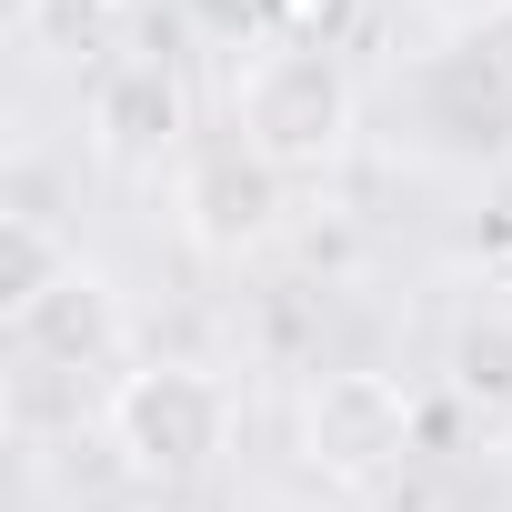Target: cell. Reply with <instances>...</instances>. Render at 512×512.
<instances>
[{
    "label": "cell",
    "mask_w": 512,
    "mask_h": 512,
    "mask_svg": "<svg viewBox=\"0 0 512 512\" xmlns=\"http://www.w3.org/2000/svg\"><path fill=\"white\" fill-rule=\"evenodd\" d=\"M231 101H241V141L262 151L282 181H292V171H332V161L352 151V121H362L342 51H302V41H272L262 61L241 71Z\"/></svg>",
    "instance_id": "6da1fadb"
},
{
    "label": "cell",
    "mask_w": 512,
    "mask_h": 512,
    "mask_svg": "<svg viewBox=\"0 0 512 512\" xmlns=\"http://www.w3.org/2000/svg\"><path fill=\"white\" fill-rule=\"evenodd\" d=\"M221 442H231V392L211 372H191V362H151V372H131L111 392V452L161 492L201 482L221 462Z\"/></svg>",
    "instance_id": "7a4b0ae2"
},
{
    "label": "cell",
    "mask_w": 512,
    "mask_h": 512,
    "mask_svg": "<svg viewBox=\"0 0 512 512\" xmlns=\"http://www.w3.org/2000/svg\"><path fill=\"white\" fill-rule=\"evenodd\" d=\"M412 452V392L392 372H322L302 392V462L332 482H372Z\"/></svg>",
    "instance_id": "3957f363"
},
{
    "label": "cell",
    "mask_w": 512,
    "mask_h": 512,
    "mask_svg": "<svg viewBox=\"0 0 512 512\" xmlns=\"http://www.w3.org/2000/svg\"><path fill=\"white\" fill-rule=\"evenodd\" d=\"M282 231V171L251 151V141H221L181 171V241L211 251V262H241Z\"/></svg>",
    "instance_id": "277c9868"
},
{
    "label": "cell",
    "mask_w": 512,
    "mask_h": 512,
    "mask_svg": "<svg viewBox=\"0 0 512 512\" xmlns=\"http://www.w3.org/2000/svg\"><path fill=\"white\" fill-rule=\"evenodd\" d=\"M191 131V101H181V71L171 61H121L101 91H91V151L141 171V161H171Z\"/></svg>",
    "instance_id": "5b68a950"
},
{
    "label": "cell",
    "mask_w": 512,
    "mask_h": 512,
    "mask_svg": "<svg viewBox=\"0 0 512 512\" xmlns=\"http://www.w3.org/2000/svg\"><path fill=\"white\" fill-rule=\"evenodd\" d=\"M11 342H21L41 372H101V362L121 352V292L81 262L61 292H41V302L11 322Z\"/></svg>",
    "instance_id": "8992f818"
},
{
    "label": "cell",
    "mask_w": 512,
    "mask_h": 512,
    "mask_svg": "<svg viewBox=\"0 0 512 512\" xmlns=\"http://www.w3.org/2000/svg\"><path fill=\"white\" fill-rule=\"evenodd\" d=\"M81 272V251H61V231H51V211H11V231H0V312H31L41 292H61Z\"/></svg>",
    "instance_id": "52a82bcc"
},
{
    "label": "cell",
    "mask_w": 512,
    "mask_h": 512,
    "mask_svg": "<svg viewBox=\"0 0 512 512\" xmlns=\"http://www.w3.org/2000/svg\"><path fill=\"white\" fill-rule=\"evenodd\" d=\"M452 392L482 412V422H502L512 412V312H472L462 332H452Z\"/></svg>",
    "instance_id": "ba28073f"
},
{
    "label": "cell",
    "mask_w": 512,
    "mask_h": 512,
    "mask_svg": "<svg viewBox=\"0 0 512 512\" xmlns=\"http://www.w3.org/2000/svg\"><path fill=\"white\" fill-rule=\"evenodd\" d=\"M362 0H272V41H302V51H342Z\"/></svg>",
    "instance_id": "9c48e42d"
},
{
    "label": "cell",
    "mask_w": 512,
    "mask_h": 512,
    "mask_svg": "<svg viewBox=\"0 0 512 512\" xmlns=\"http://www.w3.org/2000/svg\"><path fill=\"white\" fill-rule=\"evenodd\" d=\"M81 11H131V0H81Z\"/></svg>",
    "instance_id": "30bf717a"
}]
</instances>
